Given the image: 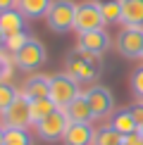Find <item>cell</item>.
I'll return each instance as SVG.
<instances>
[{
  "instance_id": "9a60e30c",
  "label": "cell",
  "mask_w": 143,
  "mask_h": 145,
  "mask_svg": "<svg viewBox=\"0 0 143 145\" xmlns=\"http://www.w3.org/2000/svg\"><path fill=\"white\" fill-rule=\"evenodd\" d=\"M50 5H52V0H19L17 3V10L26 19H41V17L48 14Z\"/></svg>"
},
{
  "instance_id": "8992f818",
  "label": "cell",
  "mask_w": 143,
  "mask_h": 145,
  "mask_svg": "<svg viewBox=\"0 0 143 145\" xmlns=\"http://www.w3.org/2000/svg\"><path fill=\"white\" fill-rule=\"evenodd\" d=\"M12 59H14V64H17L22 71H36V69H41V67L45 64L48 52H45V45L41 43V40L29 38L26 45H24L19 52L12 55Z\"/></svg>"
},
{
  "instance_id": "f1b7e54d",
  "label": "cell",
  "mask_w": 143,
  "mask_h": 145,
  "mask_svg": "<svg viewBox=\"0 0 143 145\" xmlns=\"http://www.w3.org/2000/svg\"><path fill=\"white\" fill-rule=\"evenodd\" d=\"M141 59H143V52H141Z\"/></svg>"
},
{
  "instance_id": "d6986e66",
  "label": "cell",
  "mask_w": 143,
  "mask_h": 145,
  "mask_svg": "<svg viewBox=\"0 0 143 145\" xmlns=\"http://www.w3.org/2000/svg\"><path fill=\"white\" fill-rule=\"evenodd\" d=\"M93 145H124V136L112 126H103V129H95Z\"/></svg>"
},
{
  "instance_id": "5b68a950",
  "label": "cell",
  "mask_w": 143,
  "mask_h": 145,
  "mask_svg": "<svg viewBox=\"0 0 143 145\" xmlns=\"http://www.w3.org/2000/svg\"><path fill=\"white\" fill-rule=\"evenodd\" d=\"M69 126V117L64 110H57L50 112L45 119H41L38 124H36V133H38L41 140H48V143H57L64 138V131H67Z\"/></svg>"
},
{
  "instance_id": "2e32d148",
  "label": "cell",
  "mask_w": 143,
  "mask_h": 145,
  "mask_svg": "<svg viewBox=\"0 0 143 145\" xmlns=\"http://www.w3.org/2000/svg\"><path fill=\"white\" fill-rule=\"evenodd\" d=\"M0 29H3L5 38L12 36V33L24 31V14H22L19 10H7V12H3V14H0Z\"/></svg>"
},
{
  "instance_id": "44dd1931",
  "label": "cell",
  "mask_w": 143,
  "mask_h": 145,
  "mask_svg": "<svg viewBox=\"0 0 143 145\" xmlns=\"http://www.w3.org/2000/svg\"><path fill=\"white\" fill-rule=\"evenodd\" d=\"M22 95V90H17L12 83H7V81H0V114H3L7 107L14 102L17 98Z\"/></svg>"
},
{
  "instance_id": "d4e9b609",
  "label": "cell",
  "mask_w": 143,
  "mask_h": 145,
  "mask_svg": "<svg viewBox=\"0 0 143 145\" xmlns=\"http://www.w3.org/2000/svg\"><path fill=\"white\" fill-rule=\"evenodd\" d=\"M129 110H131V117H134L136 126H138V129H143V100L136 102V105H131Z\"/></svg>"
},
{
  "instance_id": "7402d4cb",
  "label": "cell",
  "mask_w": 143,
  "mask_h": 145,
  "mask_svg": "<svg viewBox=\"0 0 143 145\" xmlns=\"http://www.w3.org/2000/svg\"><path fill=\"white\" fill-rule=\"evenodd\" d=\"M100 10H103V17L107 19V24L122 22V3L119 0H105V3H100Z\"/></svg>"
},
{
  "instance_id": "ffe728a7",
  "label": "cell",
  "mask_w": 143,
  "mask_h": 145,
  "mask_svg": "<svg viewBox=\"0 0 143 145\" xmlns=\"http://www.w3.org/2000/svg\"><path fill=\"white\" fill-rule=\"evenodd\" d=\"M3 145H31V138L24 129H5L3 126Z\"/></svg>"
},
{
  "instance_id": "5bb4252c",
  "label": "cell",
  "mask_w": 143,
  "mask_h": 145,
  "mask_svg": "<svg viewBox=\"0 0 143 145\" xmlns=\"http://www.w3.org/2000/svg\"><path fill=\"white\" fill-rule=\"evenodd\" d=\"M122 24L127 29H143V0H119Z\"/></svg>"
},
{
  "instance_id": "30bf717a",
  "label": "cell",
  "mask_w": 143,
  "mask_h": 145,
  "mask_svg": "<svg viewBox=\"0 0 143 145\" xmlns=\"http://www.w3.org/2000/svg\"><path fill=\"white\" fill-rule=\"evenodd\" d=\"M112 40L107 36L105 29H98V31H83L76 36V48L83 52H93V55H103V52L110 50Z\"/></svg>"
},
{
  "instance_id": "8fae6325",
  "label": "cell",
  "mask_w": 143,
  "mask_h": 145,
  "mask_svg": "<svg viewBox=\"0 0 143 145\" xmlns=\"http://www.w3.org/2000/svg\"><path fill=\"white\" fill-rule=\"evenodd\" d=\"M64 112H67L72 124H91L93 121V110H91V105H88L86 93L76 95V98L64 107Z\"/></svg>"
},
{
  "instance_id": "3957f363",
  "label": "cell",
  "mask_w": 143,
  "mask_h": 145,
  "mask_svg": "<svg viewBox=\"0 0 143 145\" xmlns=\"http://www.w3.org/2000/svg\"><path fill=\"white\" fill-rule=\"evenodd\" d=\"M107 19L103 17V10H100V3L95 0H86V3L76 5V17H74V29L76 33L83 31H98V29H105Z\"/></svg>"
},
{
  "instance_id": "6da1fadb",
  "label": "cell",
  "mask_w": 143,
  "mask_h": 145,
  "mask_svg": "<svg viewBox=\"0 0 143 145\" xmlns=\"http://www.w3.org/2000/svg\"><path fill=\"white\" fill-rule=\"evenodd\" d=\"M64 71L76 78L79 83H93L103 71V55H93V52H83V50H72L64 62Z\"/></svg>"
},
{
  "instance_id": "9c48e42d",
  "label": "cell",
  "mask_w": 143,
  "mask_h": 145,
  "mask_svg": "<svg viewBox=\"0 0 143 145\" xmlns=\"http://www.w3.org/2000/svg\"><path fill=\"white\" fill-rule=\"evenodd\" d=\"M0 117H3L5 129H26L31 124V102L24 98V95H19Z\"/></svg>"
},
{
  "instance_id": "cb8c5ba5",
  "label": "cell",
  "mask_w": 143,
  "mask_h": 145,
  "mask_svg": "<svg viewBox=\"0 0 143 145\" xmlns=\"http://www.w3.org/2000/svg\"><path fill=\"white\" fill-rule=\"evenodd\" d=\"M131 93H134L138 100H143V64L136 67L134 74H131Z\"/></svg>"
},
{
  "instance_id": "7c38bea8",
  "label": "cell",
  "mask_w": 143,
  "mask_h": 145,
  "mask_svg": "<svg viewBox=\"0 0 143 145\" xmlns=\"http://www.w3.org/2000/svg\"><path fill=\"white\" fill-rule=\"evenodd\" d=\"M93 140H95V129L91 124H72V121L62 138L64 145H93Z\"/></svg>"
},
{
  "instance_id": "7a4b0ae2",
  "label": "cell",
  "mask_w": 143,
  "mask_h": 145,
  "mask_svg": "<svg viewBox=\"0 0 143 145\" xmlns=\"http://www.w3.org/2000/svg\"><path fill=\"white\" fill-rule=\"evenodd\" d=\"M74 17H76V5L72 0H52L50 10L45 14V24L55 33H67L74 29Z\"/></svg>"
},
{
  "instance_id": "52a82bcc",
  "label": "cell",
  "mask_w": 143,
  "mask_h": 145,
  "mask_svg": "<svg viewBox=\"0 0 143 145\" xmlns=\"http://www.w3.org/2000/svg\"><path fill=\"white\" fill-rule=\"evenodd\" d=\"M115 48L122 57L127 59H138L143 52V29H127L124 26L122 31L117 33Z\"/></svg>"
},
{
  "instance_id": "277c9868",
  "label": "cell",
  "mask_w": 143,
  "mask_h": 145,
  "mask_svg": "<svg viewBox=\"0 0 143 145\" xmlns=\"http://www.w3.org/2000/svg\"><path fill=\"white\" fill-rule=\"evenodd\" d=\"M76 95H81L79 81H76V78H72L67 71L50 76V100L55 102L60 110H64V107H67L69 102L76 98Z\"/></svg>"
},
{
  "instance_id": "83f0119b",
  "label": "cell",
  "mask_w": 143,
  "mask_h": 145,
  "mask_svg": "<svg viewBox=\"0 0 143 145\" xmlns=\"http://www.w3.org/2000/svg\"><path fill=\"white\" fill-rule=\"evenodd\" d=\"M0 48H5V33H3V29H0Z\"/></svg>"
},
{
  "instance_id": "4316f807",
  "label": "cell",
  "mask_w": 143,
  "mask_h": 145,
  "mask_svg": "<svg viewBox=\"0 0 143 145\" xmlns=\"http://www.w3.org/2000/svg\"><path fill=\"white\" fill-rule=\"evenodd\" d=\"M17 3L19 0H0V14L7 12V10H17Z\"/></svg>"
},
{
  "instance_id": "603a6c76",
  "label": "cell",
  "mask_w": 143,
  "mask_h": 145,
  "mask_svg": "<svg viewBox=\"0 0 143 145\" xmlns=\"http://www.w3.org/2000/svg\"><path fill=\"white\" fill-rule=\"evenodd\" d=\"M31 38L26 31H19V33H12V36H7L5 38V50L10 52V55H14V52H19L24 45H26V40Z\"/></svg>"
},
{
  "instance_id": "ba28073f",
  "label": "cell",
  "mask_w": 143,
  "mask_h": 145,
  "mask_svg": "<svg viewBox=\"0 0 143 145\" xmlns=\"http://www.w3.org/2000/svg\"><path fill=\"white\" fill-rule=\"evenodd\" d=\"M88 98V105L93 110V119H105L110 117L112 110H115V98H112L110 88L100 86V83H93L88 90H83Z\"/></svg>"
},
{
  "instance_id": "f546056e",
  "label": "cell",
  "mask_w": 143,
  "mask_h": 145,
  "mask_svg": "<svg viewBox=\"0 0 143 145\" xmlns=\"http://www.w3.org/2000/svg\"><path fill=\"white\" fill-rule=\"evenodd\" d=\"M141 133H143V129H141Z\"/></svg>"
},
{
  "instance_id": "484cf974",
  "label": "cell",
  "mask_w": 143,
  "mask_h": 145,
  "mask_svg": "<svg viewBox=\"0 0 143 145\" xmlns=\"http://www.w3.org/2000/svg\"><path fill=\"white\" fill-rule=\"evenodd\" d=\"M124 145H143V133H141V129L134 131V133H129V136H124Z\"/></svg>"
},
{
  "instance_id": "ac0fdd59",
  "label": "cell",
  "mask_w": 143,
  "mask_h": 145,
  "mask_svg": "<svg viewBox=\"0 0 143 145\" xmlns=\"http://www.w3.org/2000/svg\"><path fill=\"white\" fill-rule=\"evenodd\" d=\"M29 102H31V124L33 126L38 124L41 119H45L50 112L57 110V105L50 98H38V100H29Z\"/></svg>"
},
{
  "instance_id": "4fadbf2b",
  "label": "cell",
  "mask_w": 143,
  "mask_h": 145,
  "mask_svg": "<svg viewBox=\"0 0 143 145\" xmlns=\"http://www.w3.org/2000/svg\"><path fill=\"white\" fill-rule=\"evenodd\" d=\"M22 95L26 100H38V98H50V76L36 74L31 78H26L22 88Z\"/></svg>"
},
{
  "instance_id": "e0dca14e",
  "label": "cell",
  "mask_w": 143,
  "mask_h": 145,
  "mask_svg": "<svg viewBox=\"0 0 143 145\" xmlns=\"http://www.w3.org/2000/svg\"><path fill=\"white\" fill-rule=\"evenodd\" d=\"M110 126H112L115 131H119L122 136H129V133H134V131H138V126H136L134 117H131V110H129V107H124V110H119V112L112 114Z\"/></svg>"
}]
</instances>
